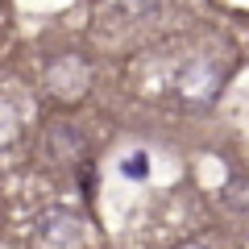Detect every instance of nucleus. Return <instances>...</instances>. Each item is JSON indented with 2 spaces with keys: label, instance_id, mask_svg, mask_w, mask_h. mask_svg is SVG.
Instances as JSON below:
<instances>
[{
  "label": "nucleus",
  "instance_id": "1",
  "mask_svg": "<svg viewBox=\"0 0 249 249\" xmlns=\"http://www.w3.org/2000/svg\"><path fill=\"white\" fill-rule=\"evenodd\" d=\"M88 245V232H83V220L75 212H54L37 216V229H34V249H83Z\"/></svg>",
  "mask_w": 249,
  "mask_h": 249
},
{
  "label": "nucleus",
  "instance_id": "2",
  "mask_svg": "<svg viewBox=\"0 0 249 249\" xmlns=\"http://www.w3.org/2000/svg\"><path fill=\"white\" fill-rule=\"evenodd\" d=\"M145 170H150L145 154H129V162H124V175H145Z\"/></svg>",
  "mask_w": 249,
  "mask_h": 249
}]
</instances>
